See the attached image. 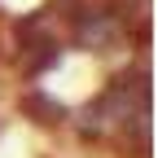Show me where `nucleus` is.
<instances>
[{
  "label": "nucleus",
  "instance_id": "1",
  "mask_svg": "<svg viewBox=\"0 0 158 158\" xmlns=\"http://www.w3.org/2000/svg\"><path fill=\"white\" fill-rule=\"evenodd\" d=\"M22 110L35 118V123H62L66 118V106L53 101V97H44V92H27L22 97Z\"/></svg>",
  "mask_w": 158,
  "mask_h": 158
}]
</instances>
